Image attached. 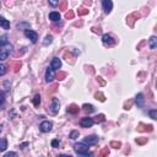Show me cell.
<instances>
[{
	"mask_svg": "<svg viewBox=\"0 0 157 157\" xmlns=\"http://www.w3.org/2000/svg\"><path fill=\"white\" fill-rule=\"evenodd\" d=\"M102 42H103V44H105V45H113V44L115 43V39H114L110 34L105 33V34L102 36Z\"/></svg>",
	"mask_w": 157,
	"mask_h": 157,
	"instance_id": "cell-9",
	"label": "cell"
},
{
	"mask_svg": "<svg viewBox=\"0 0 157 157\" xmlns=\"http://www.w3.org/2000/svg\"><path fill=\"white\" fill-rule=\"evenodd\" d=\"M6 72H7V65L0 63V76H4Z\"/></svg>",
	"mask_w": 157,
	"mask_h": 157,
	"instance_id": "cell-19",
	"label": "cell"
},
{
	"mask_svg": "<svg viewBox=\"0 0 157 157\" xmlns=\"http://www.w3.org/2000/svg\"><path fill=\"white\" fill-rule=\"evenodd\" d=\"M59 109H60V102H59V98L56 97H53L52 98V103L48 108V112L52 114V115H55L59 113Z\"/></svg>",
	"mask_w": 157,
	"mask_h": 157,
	"instance_id": "cell-2",
	"label": "cell"
},
{
	"mask_svg": "<svg viewBox=\"0 0 157 157\" xmlns=\"http://www.w3.org/2000/svg\"><path fill=\"white\" fill-rule=\"evenodd\" d=\"M148 115H150L151 119L156 120V119H157V109H151V110H148Z\"/></svg>",
	"mask_w": 157,
	"mask_h": 157,
	"instance_id": "cell-21",
	"label": "cell"
},
{
	"mask_svg": "<svg viewBox=\"0 0 157 157\" xmlns=\"http://www.w3.org/2000/svg\"><path fill=\"white\" fill-rule=\"evenodd\" d=\"M98 136L97 135H90V136H86L85 139H83V144L85 145H87V146H93V145H96L97 142H98Z\"/></svg>",
	"mask_w": 157,
	"mask_h": 157,
	"instance_id": "cell-4",
	"label": "cell"
},
{
	"mask_svg": "<svg viewBox=\"0 0 157 157\" xmlns=\"http://www.w3.org/2000/svg\"><path fill=\"white\" fill-rule=\"evenodd\" d=\"M67 112H70V113H76V112H78V108H76V105H71L70 108H67Z\"/></svg>",
	"mask_w": 157,
	"mask_h": 157,
	"instance_id": "cell-27",
	"label": "cell"
},
{
	"mask_svg": "<svg viewBox=\"0 0 157 157\" xmlns=\"http://www.w3.org/2000/svg\"><path fill=\"white\" fill-rule=\"evenodd\" d=\"M93 124H94V120H93V118H90V117L81 118V120H80V125L82 128H91Z\"/></svg>",
	"mask_w": 157,
	"mask_h": 157,
	"instance_id": "cell-7",
	"label": "cell"
},
{
	"mask_svg": "<svg viewBox=\"0 0 157 157\" xmlns=\"http://www.w3.org/2000/svg\"><path fill=\"white\" fill-rule=\"evenodd\" d=\"M102 6H103V10L105 13H110L112 9H113V2L110 0H103L102 1Z\"/></svg>",
	"mask_w": 157,
	"mask_h": 157,
	"instance_id": "cell-12",
	"label": "cell"
},
{
	"mask_svg": "<svg viewBox=\"0 0 157 157\" xmlns=\"http://www.w3.org/2000/svg\"><path fill=\"white\" fill-rule=\"evenodd\" d=\"M25 36H26V38H28L31 40V43H37V40H38V33L32 29H26Z\"/></svg>",
	"mask_w": 157,
	"mask_h": 157,
	"instance_id": "cell-3",
	"label": "cell"
},
{
	"mask_svg": "<svg viewBox=\"0 0 157 157\" xmlns=\"http://www.w3.org/2000/svg\"><path fill=\"white\" fill-rule=\"evenodd\" d=\"M112 146H115V148L120 147V142H112Z\"/></svg>",
	"mask_w": 157,
	"mask_h": 157,
	"instance_id": "cell-31",
	"label": "cell"
},
{
	"mask_svg": "<svg viewBox=\"0 0 157 157\" xmlns=\"http://www.w3.org/2000/svg\"><path fill=\"white\" fill-rule=\"evenodd\" d=\"M74 150L76 153H86L88 152V146L85 145L83 142H77L74 145Z\"/></svg>",
	"mask_w": 157,
	"mask_h": 157,
	"instance_id": "cell-5",
	"label": "cell"
},
{
	"mask_svg": "<svg viewBox=\"0 0 157 157\" xmlns=\"http://www.w3.org/2000/svg\"><path fill=\"white\" fill-rule=\"evenodd\" d=\"M27 145H28V142H23V144H21V145H20V148H21V150H23Z\"/></svg>",
	"mask_w": 157,
	"mask_h": 157,
	"instance_id": "cell-32",
	"label": "cell"
},
{
	"mask_svg": "<svg viewBox=\"0 0 157 157\" xmlns=\"http://www.w3.org/2000/svg\"><path fill=\"white\" fill-rule=\"evenodd\" d=\"M78 136H80V132H78L77 130H72V131L70 132V135H69V137H70L71 140H76Z\"/></svg>",
	"mask_w": 157,
	"mask_h": 157,
	"instance_id": "cell-20",
	"label": "cell"
},
{
	"mask_svg": "<svg viewBox=\"0 0 157 157\" xmlns=\"http://www.w3.org/2000/svg\"><path fill=\"white\" fill-rule=\"evenodd\" d=\"M52 42H53V37L48 34V36H45V38H44V40H43V44H44V45H48V44H50Z\"/></svg>",
	"mask_w": 157,
	"mask_h": 157,
	"instance_id": "cell-23",
	"label": "cell"
},
{
	"mask_svg": "<svg viewBox=\"0 0 157 157\" xmlns=\"http://www.w3.org/2000/svg\"><path fill=\"white\" fill-rule=\"evenodd\" d=\"M7 148V140L5 137H0V152L5 151Z\"/></svg>",
	"mask_w": 157,
	"mask_h": 157,
	"instance_id": "cell-16",
	"label": "cell"
},
{
	"mask_svg": "<svg viewBox=\"0 0 157 157\" xmlns=\"http://www.w3.org/2000/svg\"><path fill=\"white\" fill-rule=\"evenodd\" d=\"M49 20L53 21V22L59 21V20H60V13H59L58 11H52V12H49Z\"/></svg>",
	"mask_w": 157,
	"mask_h": 157,
	"instance_id": "cell-14",
	"label": "cell"
},
{
	"mask_svg": "<svg viewBox=\"0 0 157 157\" xmlns=\"http://www.w3.org/2000/svg\"><path fill=\"white\" fill-rule=\"evenodd\" d=\"M9 85H10V81H5V82H4V88H5V92H6V93L9 92V88H10Z\"/></svg>",
	"mask_w": 157,
	"mask_h": 157,
	"instance_id": "cell-29",
	"label": "cell"
},
{
	"mask_svg": "<svg viewBox=\"0 0 157 157\" xmlns=\"http://www.w3.org/2000/svg\"><path fill=\"white\" fill-rule=\"evenodd\" d=\"M5 105V93L2 91H0V107L2 108Z\"/></svg>",
	"mask_w": 157,
	"mask_h": 157,
	"instance_id": "cell-24",
	"label": "cell"
},
{
	"mask_svg": "<svg viewBox=\"0 0 157 157\" xmlns=\"http://www.w3.org/2000/svg\"><path fill=\"white\" fill-rule=\"evenodd\" d=\"M135 103H136V105H137V108H144V105H145V98H144V93H137L136 96H135Z\"/></svg>",
	"mask_w": 157,
	"mask_h": 157,
	"instance_id": "cell-10",
	"label": "cell"
},
{
	"mask_svg": "<svg viewBox=\"0 0 157 157\" xmlns=\"http://www.w3.org/2000/svg\"><path fill=\"white\" fill-rule=\"evenodd\" d=\"M59 140H53L52 141V147H54V148H56V147H59Z\"/></svg>",
	"mask_w": 157,
	"mask_h": 157,
	"instance_id": "cell-28",
	"label": "cell"
},
{
	"mask_svg": "<svg viewBox=\"0 0 157 157\" xmlns=\"http://www.w3.org/2000/svg\"><path fill=\"white\" fill-rule=\"evenodd\" d=\"M17 29H29V27H31V25L28 23V22H21V23H17Z\"/></svg>",
	"mask_w": 157,
	"mask_h": 157,
	"instance_id": "cell-18",
	"label": "cell"
},
{
	"mask_svg": "<svg viewBox=\"0 0 157 157\" xmlns=\"http://www.w3.org/2000/svg\"><path fill=\"white\" fill-rule=\"evenodd\" d=\"M52 128H53V123L49 120H44L39 124V130L42 132H49L52 130Z\"/></svg>",
	"mask_w": 157,
	"mask_h": 157,
	"instance_id": "cell-6",
	"label": "cell"
},
{
	"mask_svg": "<svg viewBox=\"0 0 157 157\" xmlns=\"http://www.w3.org/2000/svg\"><path fill=\"white\" fill-rule=\"evenodd\" d=\"M32 102H33V104H34L36 107H38V105L40 104V96H39V94H36L34 98L32 99Z\"/></svg>",
	"mask_w": 157,
	"mask_h": 157,
	"instance_id": "cell-22",
	"label": "cell"
},
{
	"mask_svg": "<svg viewBox=\"0 0 157 157\" xmlns=\"http://www.w3.org/2000/svg\"><path fill=\"white\" fill-rule=\"evenodd\" d=\"M77 157H94V155L91 152H86V153H77Z\"/></svg>",
	"mask_w": 157,
	"mask_h": 157,
	"instance_id": "cell-25",
	"label": "cell"
},
{
	"mask_svg": "<svg viewBox=\"0 0 157 157\" xmlns=\"http://www.w3.org/2000/svg\"><path fill=\"white\" fill-rule=\"evenodd\" d=\"M4 157H17V153H16L15 151H10V152L5 153V156H4Z\"/></svg>",
	"mask_w": 157,
	"mask_h": 157,
	"instance_id": "cell-26",
	"label": "cell"
},
{
	"mask_svg": "<svg viewBox=\"0 0 157 157\" xmlns=\"http://www.w3.org/2000/svg\"><path fill=\"white\" fill-rule=\"evenodd\" d=\"M1 131H2V125L0 124V132H1Z\"/></svg>",
	"mask_w": 157,
	"mask_h": 157,
	"instance_id": "cell-34",
	"label": "cell"
},
{
	"mask_svg": "<svg viewBox=\"0 0 157 157\" xmlns=\"http://www.w3.org/2000/svg\"><path fill=\"white\" fill-rule=\"evenodd\" d=\"M0 27H2L4 29H10V21L4 16H0Z\"/></svg>",
	"mask_w": 157,
	"mask_h": 157,
	"instance_id": "cell-13",
	"label": "cell"
},
{
	"mask_svg": "<svg viewBox=\"0 0 157 157\" xmlns=\"http://www.w3.org/2000/svg\"><path fill=\"white\" fill-rule=\"evenodd\" d=\"M49 5H52V6H56V5H59V1H49Z\"/></svg>",
	"mask_w": 157,
	"mask_h": 157,
	"instance_id": "cell-30",
	"label": "cell"
},
{
	"mask_svg": "<svg viewBox=\"0 0 157 157\" xmlns=\"http://www.w3.org/2000/svg\"><path fill=\"white\" fill-rule=\"evenodd\" d=\"M58 157H72V156H71V155H64V153H63V155H59Z\"/></svg>",
	"mask_w": 157,
	"mask_h": 157,
	"instance_id": "cell-33",
	"label": "cell"
},
{
	"mask_svg": "<svg viewBox=\"0 0 157 157\" xmlns=\"http://www.w3.org/2000/svg\"><path fill=\"white\" fill-rule=\"evenodd\" d=\"M55 80V71L52 69V67H48L47 70H45V81L48 82V83H50V82H53Z\"/></svg>",
	"mask_w": 157,
	"mask_h": 157,
	"instance_id": "cell-8",
	"label": "cell"
},
{
	"mask_svg": "<svg viewBox=\"0 0 157 157\" xmlns=\"http://www.w3.org/2000/svg\"><path fill=\"white\" fill-rule=\"evenodd\" d=\"M12 44L7 40V36H1L0 37V61L7 59L12 54Z\"/></svg>",
	"mask_w": 157,
	"mask_h": 157,
	"instance_id": "cell-1",
	"label": "cell"
},
{
	"mask_svg": "<svg viewBox=\"0 0 157 157\" xmlns=\"http://www.w3.org/2000/svg\"><path fill=\"white\" fill-rule=\"evenodd\" d=\"M82 109H83L85 112H87V113H93V112L96 110L92 104H87V103H85V104L82 105Z\"/></svg>",
	"mask_w": 157,
	"mask_h": 157,
	"instance_id": "cell-17",
	"label": "cell"
},
{
	"mask_svg": "<svg viewBox=\"0 0 157 157\" xmlns=\"http://www.w3.org/2000/svg\"><path fill=\"white\" fill-rule=\"evenodd\" d=\"M148 47H150V49H156L157 48V37L156 36H152L148 39Z\"/></svg>",
	"mask_w": 157,
	"mask_h": 157,
	"instance_id": "cell-15",
	"label": "cell"
},
{
	"mask_svg": "<svg viewBox=\"0 0 157 157\" xmlns=\"http://www.w3.org/2000/svg\"><path fill=\"white\" fill-rule=\"evenodd\" d=\"M50 67H52L54 71H55V70H59V69L61 67V60H60L58 56L53 58L52 61H50Z\"/></svg>",
	"mask_w": 157,
	"mask_h": 157,
	"instance_id": "cell-11",
	"label": "cell"
}]
</instances>
